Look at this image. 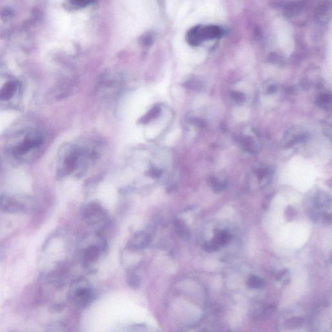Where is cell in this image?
Returning a JSON list of instances; mask_svg holds the SVG:
<instances>
[{
    "label": "cell",
    "mask_w": 332,
    "mask_h": 332,
    "mask_svg": "<svg viewBox=\"0 0 332 332\" xmlns=\"http://www.w3.org/2000/svg\"><path fill=\"white\" fill-rule=\"evenodd\" d=\"M201 35L202 40H212V39L220 38L223 34L222 29L217 25H207L201 26Z\"/></svg>",
    "instance_id": "cell-5"
},
{
    "label": "cell",
    "mask_w": 332,
    "mask_h": 332,
    "mask_svg": "<svg viewBox=\"0 0 332 332\" xmlns=\"http://www.w3.org/2000/svg\"><path fill=\"white\" fill-rule=\"evenodd\" d=\"M193 123H194L195 126L199 127H203L204 126V122L201 119H193L192 120Z\"/></svg>",
    "instance_id": "cell-23"
},
{
    "label": "cell",
    "mask_w": 332,
    "mask_h": 332,
    "mask_svg": "<svg viewBox=\"0 0 332 332\" xmlns=\"http://www.w3.org/2000/svg\"><path fill=\"white\" fill-rule=\"evenodd\" d=\"M17 89V83L15 81H9L4 85L0 89V100L8 101L15 95Z\"/></svg>",
    "instance_id": "cell-9"
},
{
    "label": "cell",
    "mask_w": 332,
    "mask_h": 332,
    "mask_svg": "<svg viewBox=\"0 0 332 332\" xmlns=\"http://www.w3.org/2000/svg\"><path fill=\"white\" fill-rule=\"evenodd\" d=\"M101 251V247L96 245H91L85 249L83 259L86 266H89L91 263L95 262L100 257Z\"/></svg>",
    "instance_id": "cell-7"
},
{
    "label": "cell",
    "mask_w": 332,
    "mask_h": 332,
    "mask_svg": "<svg viewBox=\"0 0 332 332\" xmlns=\"http://www.w3.org/2000/svg\"><path fill=\"white\" fill-rule=\"evenodd\" d=\"M43 142V135L36 131H32L28 133L25 140L15 149V153L18 154H24L28 153L30 150L40 146Z\"/></svg>",
    "instance_id": "cell-2"
},
{
    "label": "cell",
    "mask_w": 332,
    "mask_h": 332,
    "mask_svg": "<svg viewBox=\"0 0 332 332\" xmlns=\"http://www.w3.org/2000/svg\"><path fill=\"white\" fill-rule=\"evenodd\" d=\"M162 171L156 168H152L148 172V175L149 177L154 179H158L162 175Z\"/></svg>",
    "instance_id": "cell-18"
},
{
    "label": "cell",
    "mask_w": 332,
    "mask_h": 332,
    "mask_svg": "<svg viewBox=\"0 0 332 332\" xmlns=\"http://www.w3.org/2000/svg\"><path fill=\"white\" fill-rule=\"evenodd\" d=\"M246 283L249 287L255 288V289L264 287L265 284L264 280L257 276H251Z\"/></svg>",
    "instance_id": "cell-14"
},
{
    "label": "cell",
    "mask_w": 332,
    "mask_h": 332,
    "mask_svg": "<svg viewBox=\"0 0 332 332\" xmlns=\"http://www.w3.org/2000/svg\"><path fill=\"white\" fill-rule=\"evenodd\" d=\"M64 307H65V304H56V305L54 306V310L56 311H61L62 310H63Z\"/></svg>",
    "instance_id": "cell-24"
},
{
    "label": "cell",
    "mask_w": 332,
    "mask_h": 332,
    "mask_svg": "<svg viewBox=\"0 0 332 332\" xmlns=\"http://www.w3.org/2000/svg\"><path fill=\"white\" fill-rule=\"evenodd\" d=\"M276 89H277V88H276L275 85H271V86L269 88V91L270 93H271V92H275Z\"/></svg>",
    "instance_id": "cell-25"
},
{
    "label": "cell",
    "mask_w": 332,
    "mask_h": 332,
    "mask_svg": "<svg viewBox=\"0 0 332 332\" xmlns=\"http://www.w3.org/2000/svg\"><path fill=\"white\" fill-rule=\"evenodd\" d=\"M175 230L184 241H188L190 240L191 233L190 228L186 225V223L182 220H176L174 222Z\"/></svg>",
    "instance_id": "cell-10"
},
{
    "label": "cell",
    "mask_w": 332,
    "mask_h": 332,
    "mask_svg": "<svg viewBox=\"0 0 332 332\" xmlns=\"http://www.w3.org/2000/svg\"><path fill=\"white\" fill-rule=\"evenodd\" d=\"M126 281L129 286L133 288V289H137L141 285V280H140L139 276L137 275L135 272L133 271L128 272Z\"/></svg>",
    "instance_id": "cell-13"
},
{
    "label": "cell",
    "mask_w": 332,
    "mask_h": 332,
    "mask_svg": "<svg viewBox=\"0 0 332 332\" xmlns=\"http://www.w3.org/2000/svg\"><path fill=\"white\" fill-rule=\"evenodd\" d=\"M79 153L77 151L71 152L66 156L64 161V174H70L75 170L77 167Z\"/></svg>",
    "instance_id": "cell-8"
},
{
    "label": "cell",
    "mask_w": 332,
    "mask_h": 332,
    "mask_svg": "<svg viewBox=\"0 0 332 332\" xmlns=\"http://www.w3.org/2000/svg\"><path fill=\"white\" fill-rule=\"evenodd\" d=\"M232 98L233 99H234L237 103H242L245 101V96H244L243 94L237 93V92H234V93L233 94Z\"/></svg>",
    "instance_id": "cell-20"
},
{
    "label": "cell",
    "mask_w": 332,
    "mask_h": 332,
    "mask_svg": "<svg viewBox=\"0 0 332 332\" xmlns=\"http://www.w3.org/2000/svg\"><path fill=\"white\" fill-rule=\"evenodd\" d=\"M186 87L191 89H198L200 87V85L197 82H189L187 83Z\"/></svg>",
    "instance_id": "cell-22"
},
{
    "label": "cell",
    "mask_w": 332,
    "mask_h": 332,
    "mask_svg": "<svg viewBox=\"0 0 332 332\" xmlns=\"http://www.w3.org/2000/svg\"><path fill=\"white\" fill-rule=\"evenodd\" d=\"M140 43L144 46H149L153 43V38L149 33L145 34L140 38Z\"/></svg>",
    "instance_id": "cell-17"
},
{
    "label": "cell",
    "mask_w": 332,
    "mask_h": 332,
    "mask_svg": "<svg viewBox=\"0 0 332 332\" xmlns=\"http://www.w3.org/2000/svg\"><path fill=\"white\" fill-rule=\"evenodd\" d=\"M107 216L105 210L97 202H91L82 212L83 219L90 225H94Z\"/></svg>",
    "instance_id": "cell-1"
},
{
    "label": "cell",
    "mask_w": 332,
    "mask_h": 332,
    "mask_svg": "<svg viewBox=\"0 0 332 332\" xmlns=\"http://www.w3.org/2000/svg\"><path fill=\"white\" fill-rule=\"evenodd\" d=\"M200 30H201V25H197L189 30L186 34V40L189 45L198 46L203 42Z\"/></svg>",
    "instance_id": "cell-6"
},
{
    "label": "cell",
    "mask_w": 332,
    "mask_h": 332,
    "mask_svg": "<svg viewBox=\"0 0 332 332\" xmlns=\"http://www.w3.org/2000/svg\"><path fill=\"white\" fill-rule=\"evenodd\" d=\"M70 3L77 8H85L91 4L94 0H69Z\"/></svg>",
    "instance_id": "cell-16"
},
{
    "label": "cell",
    "mask_w": 332,
    "mask_h": 332,
    "mask_svg": "<svg viewBox=\"0 0 332 332\" xmlns=\"http://www.w3.org/2000/svg\"><path fill=\"white\" fill-rule=\"evenodd\" d=\"M145 328H146V326H145V324H136L131 326L133 330L137 331L144 330V329Z\"/></svg>",
    "instance_id": "cell-21"
},
{
    "label": "cell",
    "mask_w": 332,
    "mask_h": 332,
    "mask_svg": "<svg viewBox=\"0 0 332 332\" xmlns=\"http://www.w3.org/2000/svg\"><path fill=\"white\" fill-rule=\"evenodd\" d=\"M230 238H231V236L229 233L225 230H219L218 232L216 233L215 237L212 241L218 246V248H220V246L227 244Z\"/></svg>",
    "instance_id": "cell-11"
},
{
    "label": "cell",
    "mask_w": 332,
    "mask_h": 332,
    "mask_svg": "<svg viewBox=\"0 0 332 332\" xmlns=\"http://www.w3.org/2000/svg\"><path fill=\"white\" fill-rule=\"evenodd\" d=\"M329 6L328 4L324 3L320 6L317 11V17H319V20L320 21H326L327 17L329 16Z\"/></svg>",
    "instance_id": "cell-15"
},
{
    "label": "cell",
    "mask_w": 332,
    "mask_h": 332,
    "mask_svg": "<svg viewBox=\"0 0 332 332\" xmlns=\"http://www.w3.org/2000/svg\"><path fill=\"white\" fill-rule=\"evenodd\" d=\"M161 112V108L158 105L155 106L151 108V110L147 112L144 116L139 119V123L142 124H147L153 119L156 118Z\"/></svg>",
    "instance_id": "cell-12"
},
{
    "label": "cell",
    "mask_w": 332,
    "mask_h": 332,
    "mask_svg": "<svg viewBox=\"0 0 332 332\" xmlns=\"http://www.w3.org/2000/svg\"><path fill=\"white\" fill-rule=\"evenodd\" d=\"M93 294L91 288L82 286L77 288L74 293L75 303L80 307H85L91 302Z\"/></svg>",
    "instance_id": "cell-4"
},
{
    "label": "cell",
    "mask_w": 332,
    "mask_h": 332,
    "mask_svg": "<svg viewBox=\"0 0 332 332\" xmlns=\"http://www.w3.org/2000/svg\"><path fill=\"white\" fill-rule=\"evenodd\" d=\"M242 144L244 146L247 148L248 151H251V149H253L254 141L252 138L250 137L243 138L242 140Z\"/></svg>",
    "instance_id": "cell-19"
},
{
    "label": "cell",
    "mask_w": 332,
    "mask_h": 332,
    "mask_svg": "<svg viewBox=\"0 0 332 332\" xmlns=\"http://www.w3.org/2000/svg\"><path fill=\"white\" fill-rule=\"evenodd\" d=\"M0 210L5 213L15 214L25 212L26 208L18 200L2 195L0 196Z\"/></svg>",
    "instance_id": "cell-3"
}]
</instances>
